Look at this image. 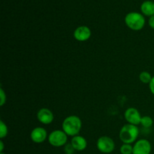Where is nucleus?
<instances>
[{
  "label": "nucleus",
  "instance_id": "10",
  "mask_svg": "<svg viewBox=\"0 0 154 154\" xmlns=\"http://www.w3.org/2000/svg\"><path fill=\"white\" fill-rule=\"evenodd\" d=\"M37 118L42 124L48 125L54 121V116L51 110L46 108H42L38 111Z\"/></svg>",
  "mask_w": 154,
  "mask_h": 154
},
{
  "label": "nucleus",
  "instance_id": "17",
  "mask_svg": "<svg viewBox=\"0 0 154 154\" xmlns=\"http://www.w3.org/2000/svg\"><path fill=\"white\" fill-rule=\"evenodd\" d=\"M64 151H65V154H74L75 151L76 150H75V148L73 147L72 144L70 143H67L66 145L64 146Z\"/></svg>",
  "mask_w": 154,
  "mask_h": 154
},
{
  "label": "nucleus",
  "instance_id": "7",
  "mask_svg": "<svg viewBox=\"0 0 154 154\" xmlns=\"http://www.w3.org/2000/svg\"><path fill=\"white\" fill-rule=\"evenodd\" d=\"M124 117L129 124L138 126L141 123V116L138 109L135 108H129L124 113Z\"/></svg>",
  "mask_w": 154,
  "mask_h": 154
},
{
  "label": "nucleus",
  "instance_id": "4",
  "mask_svg": "<svg viewBox=\"0 0 154 154\" xmlns=\"http://www.w3.org/2000/svg\"><path fill=\"white\" fill-rule=\"evenodd\" d=\"M68 135L63 130L57 129L50 133L48 135V141L51 146L55 147H60L65 146L67 144Z\"/></svg>",
  "mask_w": 154,
  "mask_h": 154
},
{
  "label": "nucleus",
  "instance_id": "19",
  "mask_svg": "<svg viewBox=\"0 0 154 154\" xmlns=\"http://www.w3.org/2000/svg\"><path fill=\"white\" fill-rule=\"evenodd\" d=\"M149 88H150V90L152 94L154 95V76H153L151 81L149 84Z\"/></svg>",
  "mask_w": 154,
  "mask_h": 154
},
{
  "label": "nucleus",
  "instance_id": "8",
  "mask_svg": "<svg viewBox=\"0 0 154 154\" xmlns=\"http://www.w3.org/2000/svg\"><path fill=\"white\" fill-rule=\"evenodd\" d=\"M30 138L35 144H41L48 138V132L45 128L35 127L30 133Z\"/></svg>",
  "mask_w": 154,
  "mask_h": 154
},
{
  "label": "nucleus",
  "instance_id": "14",
  "mask_svg": "<svg viewBox=\"0 0 154 154\" xmlns=\"http://www.w3.org/2000/svg\"><path fill=\"white\" fill-rule=\"evenodd\" d=\"M152 78H153V76L148 72H142L139 75V79L141 82H142L143 84H149L150 81H151Z\"/></svg>",
  "mask_w": 154,
  "mask_h": 154
},
{
  "label": "nucleus",
  "instance_id": "22",
  "mask_svg": "<svg viewBox=\"0 0 154 154\" xmlns=\"http://www.w3.org/2000/svg\"><path fill=\"white\" fill-rule=\"evenodd\" d=\"M0 154H5V153H3V152H2V153H0Z\"/></svg>",
  "mask_w": 154,
  "mask_h": 154
},
{
  "label": "nucleus",
  "instance_id": "18",
  "mask_svg": "<svg viewBox=\"0 0 154 154\" xmlns=\"http://www.w3.org/2000/svg\"><path fill=\"white\" fill-rule=\"evenodd\" d=\"M6 100H7V97H6L5 93L4 90L1 88L0 89V106H3L6 103Z\"/></svg>",
  "mask_w": 154,
  "mask_h": 154
},
{
  "label": "nucleus",
  "instance_id": "12",
  "mask_svg": "<svg viewBox=\"0 0 154 154\" xmlns=\"http://www.w3.org/2000/svg\"><path fill=\"white\" fill-rule=\"evenodd\" d=\"M141 11L143 15L152 17L154 15V2L150 0L143 2L141 5Z\"/></svg>",
  "mask_w": 154,
  "mask_h": 154
},
{
  "label": "nucleus",
  "instance_id": "15",
  "mask_svg": "<svg viewBox=\"0 0 154 154\" xmlns=\"http://www.w3.org/2000/svg\"><path fill=\"white\" fill-rule=\"evenodd\" d=\"M121 154H132L133 153V146L130 144H123L120 149Z\"/></svg>",
  "mask_w": 154,
  "mask_h": 154
},
{
  "label": "nucleus",
  "instance_id": "16",
  "mask_svg": "<svg viewBox=\"0 0 154 154\" xmlns=\"http://www.w3.org/2000/svg\"><path fill=\"white\" fill-rule=\"evenodd\" d=\"M8 126L2 120L0 121V138L3 139V138H5L8 135Z\"/></svg>",
  "mask_w": 154,
  "mask_h": 154
},
{
  "label": "nucleus",
  "instance_id": "13",
  "mask_svg": "<svg viewBox=\"0 0 154 154\" xmlns=\"http://www.w3.org/2000/svg\"><path fill=\"white\" fill-rule=\"evenodd\" d=\"M140 124L144 128H150L153 124V120L150 116H144L141 117Z\"/></svg>",
  "mask_w": 154,
  "mask_h": 154
},
{
  "label": "nucleus",
  "instance_id": "20",
  "mask_svg": "<svg viewBox=\"0 0 154 154\" xmlns=\"http://www.w3.org/2000/svg\"><path fill=\"white\" fill-rule=\"evenodd\" d=\"M148 24H149V26H150V28L153 29H154V15L153 16L150 17L149 18Z\"/></svg>",
  "mask_w": 154,
  "mask_h": 154
},
{
  "label": "nucleus",
  "instance_id": "21",
  "mask_svg": "<svg viewBox=\"0 0 154 154\" xmlns=\"http://www.w3.org/2000/svg\"><path fill=\"white\" fill-rule=\"evenodd\" d=\"M4 143H3L2 140L1 139V141H0V153H2L3 150H4Z\"/></svg>",
  "mask_w": 154,
  "mask_h": 154
},
{
  "label": "nucleus",
  "instance_id": "2",
  "mask_svg": "<svg viewBox=\"0 0 154 154\" xmlns=\"http://www.w3.org/2000/svg\"><path fill=\"white\" fill-rule=\"evenodd\" d=\"M139 135V130L137 126L132 124L124 125L119 133V138L123 144H132L136 141Z\"/></svg>",
  "mask_w": 154,
  "mask_h": 154
},
{
  "label": "nucleus",
  "instance_id": "6",
  "mask_svg": "<svg viewBox=\"0 0 154 154\" xmlns=\"http://www.w3.org/2000/svg\"><path fill=\"white\" fill-rule=\"evenodd\" d=\"M152 146L150 141L147 139H140L133 145L132 154H150Z\"/></svg>",
  "mask_w": 154,
  "mask_h": 154
},
{
  "label": "nucleus",
  "instance_id": "9",
  "mask_svg": "<svg viewBox=\"0 0 154 154\" xmlns=\"http://www.w3.org/2000/svg\"><path fill=\"white\" fill-rule=\"evenodd\" d=\"M91 30L87 26H81L75 29L74 37L78 42H86L91 37Z\"/></svg>",
  "mask_w": 154,
  "mask_h": 154
},
{
  "label": "nucleus",
  "instance_id": "11",
  "mask_svg": "<svg viewBox=\"0 0 154 154\" xmlns=\"http://www.w3.org/2000/svg\"><path fill=\"white\" fill-rule=\"evenodd\" d=\"M71 144L77 151H83L87 147V141L86 138L79 135L72 137L71 140Z\"/></svg>",
  "mask_w": 154,
  "mask_h": 154
},
{
  "label": "nucleus",
  "instance_id": "5",
  "mask_svg": "<svg viewBox=\"0 0 154 154\" xmlns=\"http://www.w3.org/2000/svg\"><path fill=\"white\" fill-rule=\"evenodd\" d=\"M98 150L102 153H111L115 148V143L114 140L108 136H101L98 138L96 142Z\"/></svg>",
  "mask_w": 154,
  "mask_h": 154
},
{
  "label": "nucleus",
  "instance_id": "3",
  "mask_svg": "<svg viewBox=\"0 0 154 154\" xmlns=\"http://www.w3.org/2000/svg\"><path fill=\"white\" fill-rule=\"evenodd\" d=\"M125 23L128 28L133 31H139L144 27L145 18L142 14L138 12H129L125 17Z\"/></svg>",
  "mask_w": 154,
  "mask_h": 154
},
{
  "label": "nucleus",
  "instance_id": "1",
  "mask_svg": "<svg viewBox=\"0 0 154 154\" xmlns=\"http://www.w3.org/2000/svg\"><path fill=\"white\" fill-rule=\"evenodd\" d=\"M62 127L68 136H76L79 135L82 127V122L78 116L71 115L64 119Z\"/></svg>",
  "mask_w": 154,
  "mask_h": 154
}]
</instances>
